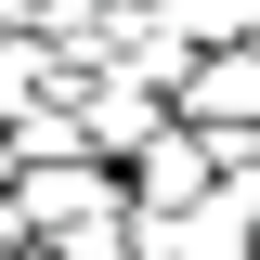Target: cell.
<instances>
[{
  "label": "cell",
  "mask_w": 260,
  "mask_h": 260,
  "mask_svg": "<svg viewBox=\"0 0 260 260\" xmlns=\"http://www.w3.org/2000/svg\"><path fill=\"white\" fill-rule=\"evenodd\" d=\"M13 221L39 247H78V260H130V182L104 156H39L13 169Z\"/></svg>",
  "instance_id": "cell-1"
},
{
  "label": "cell",
  "mask_w": 260,
  "mask_h": 260,
  "mask_svg": "<svg viewBox=\"0 0 260 260\" xmlns=\"http://www.w3.org/2000/svg\"><path fill=\"white\" fill-rule=\"evenodd\" d=\"M169 117L221 130V117H260V39H208V52L169 78Z\"/></svg>",
  "instance_id": "cell-2"
},
{
  "label": "cell",
  "mask_w": 260,
  "mask_h": 260,
  "mask_svg": "<svg viewBox=\"0 0 260 260\" xmlns=\"http://www.w3.org/2000/svg\"><path fill=\"white\" fill-rule=\"evenodd\" d=\"M65 78H78V65H65L39 26H0V117H13V104H39V91H65Z\"/></svg>",
  "instance_id": "cell-3"
}]
</instances>
